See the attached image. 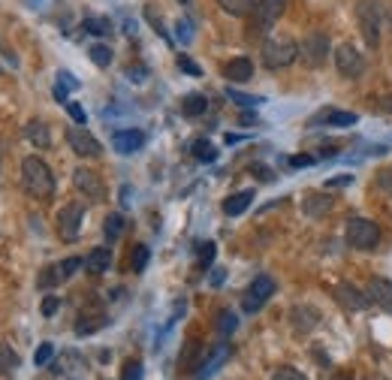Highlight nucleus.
Wrapping results in <instances>:
<instances>
[{"mask_svg": "<svg viewBox=\"0 0 392 380\" xmlns=\"http://www.w3.org/2000/svg\"><path fill=\"white\" fill-rule=\"evenodd\" d=\"M175 28H178L175 33H178V40H182V42H190V40H194V30H190V21H184V18H182Z\"/></svg>", "mask_w": 392, "mask_h": 380, "instance_id": "44", "label": "nucleus"}, {"mask_svg": "<svg viewBox=\"0 0 392 380\" xmlns=\"http://www.w3.org/2000/svg\"><path fill=\"white\" fill-rule=\"evenodd\" d=\"M199 365H203V341L187 338L182 353H178V372H182V374H196Z\"/></svg>", "mask_w": 392, "mask_h": 380, "instance_id": "12", "label": "nucleus"}, {"mask_svg": "<svg viewBox=\"0 0 392 380\" xmlns=\"http://www.w3.org/2000/svg\"><path fill=\"white\" fill-rule=\"evenodd\" d=\"M148 256H151V251H148V244H136V251H133V260H130V266H133V272H145V266H148Z\"/></svg>", "mask_w": 392, "mask_h": 380, "instance_id": "33", "label": "nucleus"}, {"mask_svg": "<svg viewBox=\"0 0 392 380\" xmlns=\"http://www.w3.org/2000/svg\"><path fill=\"white\" fill-rule=\"evenodd\" d=\"M251 203H254V190H239V194L227 196V203H223V215L239 218V215H244V211L251 208Z\"/></svg>", "mask_w": 392, "mask_h": 380, "instance_id": "21", "label": "nucleus"}, {"mask_svg": "<svg viewBox=\"0 0 392 380\" xmlns=\"http://www.w3.org/2000/svg\"><path fill=\"white\" fill-rule=\"evenodd\" d=\"M314 163V158H308V154H296V158H290V166H296V170H299V166H311Z\"/></svg>", "mask_w": 392, "mask_h": 380, "instance_id": "48", "label": "nucleus"}, {"mask_svg": "<svg viewBox=\"0 0 392 380\" xmlns=\"http://www.w3.org/2000/svg\"><path fill=\"white\" fill-rule=\"evenodd\" d=\"M82 223H85V206L82 203H66L58 211V236L64 242H76L78 232H82Z\"/></svg>", "mask_w": 392, "mask_h": 380, "instance_id": "8", "label": "nucleus"}, {"mask_svg": "<svg viewBox=\"0 0 392 380\" xmlns=\"http://www.w3.org/2000/svg\"><path fill=\"white\" fill-rule=\"evenodd\" d=\"M389 21H392V13H389Z\"/></svg>", "mask_w": 392, "mask_h": 380, "instance_id": "54", "label": "nucleus"}, {"mask_svg": "<svg viewBox=\"0 0 392 380\" xmlns=\"http://www.w3.org/2000/svg\"><path fill=\"white\" fill-rule=\"evenodd\" d=\"M190 151H194V158H196V160H203V163L218 160V148H215V145H211L208 139H194Z\"/></svg>", "mask_w": 392, "mask_h": 380, "instance_id": "28", "label": "nucleus"}, {"mask_svg": "<svg viewBox=\"0 0 392 380\" xmlns=\"http://www.w3.org/2000/svg\"><path fill=\"white\" fill-rule=\"evenodd\" d=\"M178 4H187V0H178Z\"/></svg>", "mask_w": 392, "mask_h": 380, "instance_id": "53", "label": "nucleus"}, {"mask_svg": "<svg viewBox=\"0 0 392 380\" xmlns=\"http://www.w3.org/2000/svg\"><path fill=\"white\" fill-rule=\"evenodd\" d=\"M25 136H28V142H33V148H49L52 145V133H49L46 121H30L25 127Z\"/></svg>", "mask_w": 392, "mask_h": 380, "instance_id": "23", "label": "nucleus"}, {"mask_svg": "<svg viewBox=\"0 0 392 380\" xmlns=\"http://www.w3.org/2000/svg\"><path fill=\"white\" fill-rule=\"evenodd\" d=\"M21 184L33 199H49L54 194V175L49 170V163L30 154V158L21 160Z\"/></svg>", "mask_w": 392, "mask_h": 380, "instance_id": "1", "label": "nucleus"}, {"mask_svg": "<svg viewBox=\"0 0 392 380\" xmlns=\"http://www.w3.org/2000/svg\"><path fill=\"white\" fill-rule=\"evenodd\" d=\"M85 30L94 33V37H109V33H112V21H109V18L91 16V18H85Z\"/></svg>", "mask_w": 392, "mask_h": 380, "instance_id": "29", "label": "nucleus"}, {"mask_svg": "<svg viewBox=\"0 0 392 380\" xmlns=\"http://www.w3.org/2000/svg\"><path fill=\"white\" fill-rule=\"evenodd\" d=\"M218 6H220L227 16L242 18V16H251V13H254V9H256V0H218Z\"/></svg>", "mask_w": 392, "mask_h": 380, "instance_id": "24", "label": "nucleus"}, {"mask_svg": "<svg viewBox=\"0 0 392 380\" xmlns=\"http://www.w3.org/2000/svg\"><path fill=\"white\" fill-rule=\"evenodd\" d=\"M142 145H145L142 130H118L115 136H112V148L118 154H136V151H142Z\"/></svg>", "mask_w": 392, "mask_h": 380, "instance_id": "16", "label": "nucleus"}, {"mask_svg": "<svg viewBox=\"0 0 392 380\" xmlns=\"http://www.w3.org/2000/svg\"><path fill=\"white\" fill-rule=\"evenodd\" d=\"M223 278H227V272H223V269H215V275H211V287H220Z\"/></svg>", "mask_w": 392, "mask_h": 380, "instance_id": "50", "label": "nucleus"}, {"mask_svg": "<svg viewBox=\"0 0 392 380\" xmlns=\"http://www.w3.org/2000/svg\"><path fill=\"white\" fill-rule=\"evenodd\" d=\"M344 236H347V244L356 251H374L380 244V227L368 218H350Z\"/></svg>", "mask_w": 392, "mask_h": 380, "instance_id": "4", "label": "nucleus"}, {"mask_svg": "<svg viewBox=\"0 0 392 380\" xmlns=\"http://www.w3.org/2000/svg\"><path fill=\"white\" fill-rule=\"evenodd\" d=\"M356 21H360L365 46L377 49L380 46V28H384V16H380L377 0H360V4H356Z\"/></svg>", "mask_w": 392, "mask_h": 380, "instance_id": "3", "label": "nucleus"}, {"mask_svg": "<svg viewBox=\"0 0 392 380\" xmlns=\"http://www.w3.org/2000/svg\"><path fill=\"white\" fill-rule=\"evenodd\" d=\"M73 184L82 196H88L91 203H103L106 199V184L103 178H100L94 170H85V166H78V170L73 172Z\"/></svg>", "mask_w": 392, "mask_h": 380, "instance_id": "10", "label": "nucleus"}, {"mask_svg": "<svg viewBox=\"0 0 392 380\" xmlns=\"http://www.w3.org/2000/svg\"><path fill=\"white\" fill-rule=\"evenodd\" d=\"M142 362L139 360H130L127 365H124V374H121V380H142Z\"/></svg>", "mask_w": 392, "mask_h": 380, "instance_id": "39", "label": "nucleus"}, {"mask_svg": "<svg viewBox=\"0 0 392 380\" xmlns=\"http://www.w3.org/2000/svg\"><path fill=\"white\" fill-rule=\"evenodd\" d=\"M377 187L386 190V194H392V170H384V172L377 175Z\"/></svg>", "mask_w": 392, "mask_h": 380, "instance_id": "46", "label": "nucleus"}, {"mask_svg": "<svg viewBox=\"0 0 392 380\" xmlns=\"http://www.w3.org/2000/svg\"><path fill=\"white\" fill-rule=\"evenodd\" d=\"M106 323V317H97V320H88V314H82L78 317V323H76V335H91V332H97L100 326Z\"/></svg>", "mask_w": 392, "mask_h": 380, "instance_id": "35", "label": "nucleus"}, {"mask_svg": "<svg viewBox=\"0 0 392 380\" xmlns=\"http://www.w3.org/2000/svg\"><path fill=\"white\" fill-rule=\"evenodd\" d=\"M299 58V42L287 33H272L266 42H263V64L268 70H284Z\"/></svg>", "mask_w": 392, "mask_h": 380, "instance_id": "2", "label": "nucleus"}, {"mask_svg": "<svg viewBox=\"0 0 392 380\" xmlns=\"http://www.w3.org/2000/svg\"><path fill=\"white\" fill-rule=\"evenodd\" d=\"M272 380H308V377L302 372H296V368L281 365V368H275V372H272Z\"/></svg>", "mask_w": 392, "mask_h": 380, "instance_id": "38", "label": "nucleus"}, {"mask_svg": "<svg viewBox=\"0 0 392 380\" xmlns=\"http://www.w3.org/2000/svg\"><path fill=\"white\" fill-rule=\"evenodd\" d=\"M58 85H64L66 91H76V88H78V82L73 79V73H66V70H61V73H58Z\"/></svg>", "mask_w": 392, "mask_h": 380, "instance_id": "45", "label": "nucleus"}, {"mask_svg": "<svg viewBox=\"0 0 392 380\" xmlns=\"http://www.w3.org/2000/svg\"><path fill=\"white\" fill-rule=\"evenodd\" d=\"M18 365H21V356L9 344H0V374H16Z\"/></svg>", "mask_w": 392, "mask_h": 380, "instance_id": "25", "label": "nucleus"}, {"mask_svg": "<svg viewBox=\"0 0 392 380\" xmlns=\"http://www.w3.org/2000/svg\"><path fill=\"white\" fill-rule=\"evenodd\" d=\"M272 293H275V281L268 275H256L254 281H251V287L244 290V299H242V308H244V314H256L268 299H272Z\"/></svg>", "mask_w": 392, "mask_h": 380, "instance_id": "7", "label": "nucleus"}, {"mask_svg": "<svg viewBox=\"0 0 392 380\" xmlns=\"http://www.w3.org/2000/svg\"><path fill=\"white\" fill-rule=\"evenodd\" d=\"M329 208H332V196H323V194H308L305 203H302V211L311 220H320L323 215H329Z\"/></svg>", "mask_w": 392, "mask_h": 380, "instance_id": "20", "label": "nucleus"}, {"mask_svg": "<svg viewBox=\"0 0 392 380\" xmlns=\"http://www.w3.org/2000/svg\"><path fill=\"white\" fill-rule=\"evenodd\" d=\"M353 182V175H341V178H332V182H326V187H344V184H350Z\"/></svg>", "mask_w": 392, "mask_h": 380, "instance_id": "49", "label": "nucleus"}, {"mask_svg": "<svg viewBox=\"0 0 392 380\" xmlns=\"http://www.w3.org/2000/svg\"><path fill=\"white\" fill-rule=\"evenodd\" d=\"M230 360V344L227 341H220L215 350H211L206 360H203V365L196 368V374H194V380H208L211 374H218L220 372V365Z\"/></svg>", "mask_w": 392, "mask_h": 380, "instance_id": "14", "label": "nucleus"}, {"mask_svg": "<svg viewBox=\"0 0 392 380\" xmlns=\"http://www.w3.org/2000/svg\"><path fill=\"white\" fill-rule=\"evenodd\" d=\"M178 66H182V70L187 73V76H203V70H199V66L194 64L187 58V54H178Z\"/></svg>", "mask_w": 392, "mask_h": 380, "instance_id": "41", "label": "nucleus"}, {"mask_svg": "<svg viewBox=\"0 0 392 380\" xmlns=\"http://www.w3.org/2000/svg\"><path fill=\"white\" fill-rule=\"evenodd\" d=\"M52 356H54V344L42 341L40 348H37V353H33V362H37V365H49V362H52Z\"/></svg>", "mask_w": 392, "mask_h": 380, "instance_id": "37", "label": "nucleus"}, {"mask_svg": "<svg viewBox=\"0 0 392 380\" xmlns=\"http://www.w3.org/2000/svg\"><path fill=\"white\" fill-rule=\"evenodd\" d=\"M124 215H118V211H115V215H109L106 218V223H103V236H106V242H118L121 239V232H124Z\"/></svg>", "mask_w": 392, "mask_h": 380, "instance_id": "27", "label": "nucleus"}, {"mask_svg": "<svg viewBox=\"0 0 392 380\" xmlns=\"http://www.w3.org/2000/svg\"><path fill=\"white\" fill-rule=\"evenodd\" d=\"M235 326H239V317H235L232 311H220V314H218V332L220 335H232Z\"/></svg>", "mask_w": 392, "mask_h": 380, "instance_id": "34", "label": "nucleus"}, {"mask_svg": "<svg viewBox=\"0 0 392 380\" xmlns=\"http://www.w3.org/2000/svg\"><path fill=\"white\" fill-rule=\"evenodd\" d=\"M58 308H61V299L58 296H46V299H42V317H52Z\"/></svg>", "mask_w": 392, "mask_h": 380, "instance_id": "42", "label": "nucleus"}, {"mask_svg": "<svg viewBox=\"0 0 392 380\" xmlns=\"http://www.w3.org/2000/svg\"><path fill=\"white\" fill-rule=\"evenodd\" d=\"M227 97L232 100V103H239V106H244V109H254V106H260L263 103V97H251V94H239V91H227Z\"/></svg>", "mask_w": 392, "mask_h": 380, "instance_id": "36", "label": "nucleus"}, {"mask_svg": "<svg viewBox=\"0 0 392 380\" xmlns=\"http://www.w3.org/2000/svg\"><path fill=\"white\" fill-rule=\"evenodd\" d=\"M206 109H208V100H206L203 94H187V97L182 100V112H184L187 118H199Z\"/></svg>", "mask_w": 392, "mask_h": 380, "instance_id": "26", "label": "nucleus"}, {"mask_svg": "<svg viewBox=\"0 0 392 380\" xmlns=\"http://www.w3.org/2000/svg\"><path fill=\"white\" fill-rule=\"evenodd\" d=\"M365 293H368V299H372V305H377L380 311L392 314V281H386V278H372Z\"/></svg>", "mask_w": 392, "mask_h": 380, "instance_id": "15", "label": "nucleus"}, {"mask_svg": "<svg viewBox=\"0 0 392 380\" xmlns=\"http://www.w3.org/2000/svg\"><path fill=\"white\" fill-rule=\"evenodd\" d=\"M335 299H338L344 308H350V311H365L368 305H372L368 293H362V290L356 287V284H350V281H344V284L335 287Z\"/></svg>", "mask_w": 392, "mask_h": 380, "instance_id": "13", "label": "nucleus"}, {"mask_svg": "<svg viewBox=\"0 0 392 380\" xmlns=\"http://www.w3.org/2000/svg\"><path fill=\"white\" fill-rule=\"evenodd\" d=\"M82 266H85V260H82V256H66L64 263H58L61 281H70V278H73V275H76L78 269H82Z\"/></svg>", "mask_w": 392, "mask_h": 380, "instance_id": "31", "label": "nucleus"}, {"mask_svg": "<svg viewBox=\"0 0 392 380\" xmlns=\"http://www.w3.org/2000/svg\"><path fill=\"white\" fill-rule=\"evenodd\" d=\"M85 269L91 275H103L112 269V251L109 248H94L91 254L85 256Z\"/></svg>", "mask_w": 392, "mask_h": 380, "instance_id": "22", "label": "nucleus"}, {"mask_svg": "<svg viewBox=\"0 0 392 380\" xmlns=\"http://www.w3.org/2000/svg\"><path fill=\"white\" fill-rule=\"evenodd\" d=\"M329 52H332V42L323 30H314L305 37V42L299 46V58H305L308 66H323L329 61Z\"/></svg>", "mask_w": 392, "mask_h": 380, "instance_id": "6", "label": "nucleus"}, {"mask_svg": "<svg viewBox=\"0 0 392 380\" xmlns=\"http://www.w3.org/2000/svg\"><path fill=\"white\" fill-rule=\"evenodd\" d=\"M335 66H338V73L344 79H360L365 73V58L362 52H356L350 42H341L338 49H335Z\"/></svg>", "mask_w": 392, "mask_h": 380, "instance_id": "9", "label": "nucleus"}, {"mask_svg": "<svg viewBox=\"0 0 392 380\" xmlns=\"http://www.w3.org/2000/svg\"><path fill=\"white\" fill-rule=\"evenodd\" d=\"M223 76L230 82H251L254 79V64L251 58H232L227 66H223Z\"/></svg>", "mask_w": 392, "mask_h": 380, "instance_id": "19", "label": "nucleus"}, {"mask_svg": "<svg viewBox=\"0 0 392 380\" xmlns=\"http://www.w3.org/2000/svg\"><path fill=\"white\" fill-rule=\"evenodd\" d=\"M88 58H91L97 66H109L112 64V49L106 46V42H97V46L88 49Z\"/></svg>", "mask_w": 392, "mask_h": 380, "instance_id": "30", "label": "nucleus"}, {"mask_svg": "<svg viewBox=\"0 0 392 380\" xmlns=\"http://www.w3.org/2000/svg\"><path fill=\"white\" fill-rule=\"evenodd\" d=\"M290 320H293L296 332H311V329H317V323H320V311L311 305H296L290 311Z\"/></svg>", "mask_w": 392, "mask_h": 380, "instance_id": "18", "label": "nucleus"}, {"mask_svg": "<svg viewBox=\"0 0 392 380\" xmlns=\"http://www.w3.org/2000/svg\"><path fill=\"white\" fill-rule=\"evenodd\" d=\"M66 112H70V118L76 121V124H85L88 115H85V109L78 106V103H66Z\"/></svg>", "mask_w": 392, "mask_h": 380, "instance_id": "43", "label": "nucleus"}, {"mask_svg": "<svg viewBox=\"0 0 392 380\" xmlns=\"http://www.w3.org/2000/svg\"><path fill=\"white\" fill-rule=\"evenodd\" d=\"M54 100H58V103H66V88L64 85H54Z\"/></svg>", "mask_w": 392, "mask_h": 380, "instance_id": "51", "label": "nucleus"}, {"mask_svg": "<svg viewBox=\"0 0 392 380\" xmlns=\"http://www.w3.org/2000/svg\"><path fill=\"white\" fill-rule=\"evenodd\" d=\"M356 118L353 112H335V109H323L320 115H314L311 118V127H320V124H329V127H353L356 124Z\"/></svg>", "mask_w": 392, "mask_h": 380, "instance_id": "17", "label": "nucleus"}, {"mask_svg": "<svg viewBox=\"0 0 392 380\" xmlns=\"http://www.w3.org/2000/svg\"><path fill=\"white\" fill-rule=\"evenodd\" d=\"M329 380H353V377H329Z\"/></svg>", "mask_w": 392, "mask_h": 380, "instance_id": "52", "label": "nucleus"}, {"mask_svg": "<svg viewBox=\"0 0 392 380\" xmlns=\"http://www.w3.org/2000/svg\"><path fill=\"white\" fill-rule=\"evenodd\" d=\"M287 9V0H256V9H254V18H251V33L254 37H263V33H268L278 18L284 16Z\"/></svg>", "mask_w": 392, "mask_h": 380, "instance_id": "5", "label": "nucleus"}, {"mask_svg": "<svg viewBox=\"0 0 392 380\" xmlns=\"http://www.w3.org/2000/svg\"><path fill=\"white\" fill-rule=\"evenodd\" d=\"M40 290H52V287H58L61 284V272H58V266H46V269L40 272Z\"/></svg>", "mask_w": 392, "mask_h": 380, "instance_id": "32", "label": "nucleus"}, {"mask_svg": "<svg viewBox=\"0 0 392 380\" xmlns=\"http://www.w3.org/2000/svg\"><path fill=\"white\" fill-rule=\"evenodd\" d=\"M66 142H70V148L78 154V158H100V154H103V145H100L97 136H91L82 124L66 130Z\"/></svg>", "mask_w": 392, "mask_h": 380, "instance_id": "11", "label": "nucleus"}, {"mask_svg": "<svg viewBox=\"0 0 392 380\" xmlns=\"http://www.w3.org/2000/svg\"><path fill=\"white\" fill-rule=\"evenodd\" d=\"M145 76H148L145 66H127V79L130 82H145Z\"/></svg>", "mask_w": 392, "mask_h": 380, "instance_id": "47", "label": "nucleus"}, {"mask_svg": "<svg viewBox=\"0 0 392 380\" xmlns=\"http://www.w3.org/2000/svg\"><path fill=\"white\" fill-rule=\"evenodd\" d=\"M211 260H215V242H199V263L211 266Z\"/></svg>", "mask_w": 392, "mask_h": 380, "instance_id": "40", "label": "nucleus"}]
</instances>
